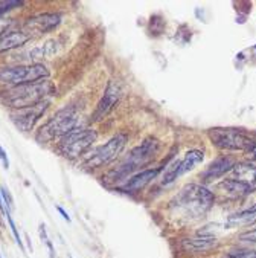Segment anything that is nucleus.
Here are the masks:
<instances>
[{
    "label": "nucleus",
    "instance_id": "obj_23",
    "mask_svg": "<svg viewBox=\"0 0 256 258\" xmlns=\"http://www.w3.org/2000/svg\"><path fill=\"white\" fill-rule=\"evenodd\" d=\"M227 258H256V250H244V249L232 250L227 253Z\"/></svg>",
    "mask_w": 256,
    "mask_h": 258
},
{
    "label": "nucleus",
    "instance_id": "obj_17",
    "mask_svg": "<svg viewBox=\"0 0 256 258\" xmlns=\"http://www.w3.org/2000/svg\"><path fill=\"white\" fill-rule=\"evenodd\" d=\"M251 188L235 180V179H226L223 182H220L217 185V191H221L224 196L227 197H232V199H236V197H245V194L250 191Z\"/></svg>",
    "mask_w": 256,
    "mask_h": 258
},
{
    "label": "nucleus",
    "instance_id": "obj_11",
    "mask_svg": "<svg viewBox=\"0 0 256 258\" xmlns=\"http://www.w3.org/2000/svg\"><path fill=\"white\" fill-rule=\"evenodd\" d=\"M121 95H122L121 84L118 81L112 80L107 84L104 95H102V98L99 99L98 106L93 112V121H101L102 118H106L113 110V107L118 104V101L121 99Z\"/></svg>",
    "mask_w": 256,
    "mask_h": 258
},
{
    "label": "nucleus",
    "instance_id": "obj_30",
    "mask_svg": "<svg viewBox=\"0 0 256 258\" xmlns=\"http://www.w3.org/2000/svg\"><path fill=\"white\" fill-rule=\"evenodd\" d=\"M69 258H72V256H69Z\"/></svg>",
    "mask_w": 256,
    "mask_h": 258
},
{
    "label": "nucleus",
    "instance_id": "obj_13",
    "mask_svg": "<svg viewBox=\"0 0 256 258\" xmlns=\"http://www.w3.org/2000/svg\"><path fill=\"white\" fill-rule=\"evenodd\" d=\"M233 167H235V161H233L230 156L217 158L214 162H211V165H209L206 170H204V173H203V180H204V182H211V180L220 179V177H223L226 173L232 171Z\"/></svg>",
    "mask_w": 256,
    "mask_h": 258
},
{
    "label": "nucleus",
    "instance_id": "obj_27",
    "mask_svg": "<svg viewBox=\"0 0 256 258\" xmlns=\"http://www.w3.org/2000/svg\"><path fill=\"white\" fill-rule=\"evenodd\" d=\"M57 211H58V213L61 214V217H63V219H64V220H66L67 223H70V216H69V214H67V213H66V211H64L63 208H61V206H57Z\"/></svg>",
    "mask_w": 256,
    "mask_h": 258
},
{
    "label": "nucleus",
    "instance_id": "obj_6",
    "mask_svg": "<svg viewBox=\"0 0 256 258\" xmlns=\"http://www.w3.org/2000/svg\"><path fill=\"white\" fill-rule=\"evenodd\" d=\"M208 136L217 148L227 150V151L251 153L254 148V144H256V141L251 138V135L244 132L242 128L215 127L208 132Z\"/></svg>",
    "mask_w": 256,
    "mask_h": 258
},
{
    "label": "nucleus",
    "instance_id": "obj_29",
    "mask_svg": "<svg viewBox=\"0 0 256 258\" xmlns=\"http://www.w3.org/2000/svg\"><path fill=\"white\" fill-rule=\"evenodd\" d=\"M0 258H2V255H0Z\"/></svg>",
    "mask_w": 256,
    "mask_h": 258
},
{
    "label": "nucleus",
    "instance_id": "obj_21",
    "mask_svg": "<svg viewBox=\"0 0 256 258\" xmlns=\"http://www.w3.org/2000/svg\"><path fill=\"white\" fill-rule=\"evenodd\" d=\"M5 217L8 219V223H10V228H11V232H13V235H14V238H16V241H17V244L22 247V250H25V247H23V240L20 238V232H19V229H17V226H16V223H14V220H13V217H11V213L10 211H7V214H5Z\"/></svg>",
    "mask_w": 256,
    "mask_h": 258
},
{
    "label": "nucleus",
    "instance_id": "obj_18",
    "mask_svg": "<svg viewBox=\"0 0 256 258\" xmlns=\"http://www.w3.org/2000/svg\"><path fill=\"white\" fill-rule=\"evenodd\" d=\"M204 159V153L200 151V150H189L185 158L180 159V165H179V177L192 171L198 164H201Z\"/></svg>",
    "mask_w": 256,
    "mask_h": 258
},
{
    "label": "nucleus",
    "instance_id": "obj_26",
    "mask_svg": "<svg viewBox=\"0 0 256 258\" xmlns=\"http://www.w3.org/2000/svg\"><path fill=\"white\" fill-rule=\"evenodd\" d=\"M0 162H2V165H4V168H10V158H8V154H7V151L0 147Z\"/></svg>",
    "mask_w": 256,
    "mask_h": 258
},
{
    "label": "nucleus",
    "instance_id": "obj_24",
    "mask_svg": "<svg viewBox=\"0 0 256 258\" xmlns=\"http://www.w3.org/2000/svg\"><path fill=\"white\" fill-rule=\"evenodd\" d=\"M13 25H14L13 19H7V17H4V16H0V35L5 34V32H8V29H10Z\"/></svg>",
    "mask_w": 256,
    "mask_h": 258
},
{
    "label": "nucleus",
    "instance_id": "obj_5",
    "mask_svg": "<svg viewBox=\"0 0 256 258\" xmlns=\"http://www.w3.org/2000/svg\"><path fill=\"white\" fill-rule=\"evenodd\" d=\"M78 112L73 107H64L58 110L52 118H49L37 132L35 139L38 142H50L54 139H63L73 132L78 125Z\"/></svg>",
    "mask_w": 256,
    "mask_h": 258
},
{
    "label": "nucleus",
    "instance_id": "obj_9",
    "mask_svg": "<svg viewBox=\"0 0 256 258\" xmlns=\"http://www.w3.org/2000/svg\"><path fill=\"white\" fill-rule=\"evenodd\" d=\"M61 23V16L57 13H40L32 17H29L25 25L23 31L32 38V37H40L44 35L50 31H54L58 28Z\"/></svg>",
    "mask_w": 256,
    "mask_h": 258
},
{
    "label": "nucleus",
    "instance_id": "obj_28",
    "mask_svg": "<svg viewBox=\"0 0 256 258\" xmlns=\"http://www.w3.org/2000/svg\"><path fill=\"white\" fill-rule=\"evenodd\" d=\"M0 213H2V214H7V210H5V205H4L2 196H0Z\"/></svg>",
    "mask_w": 256,
    "mask_h": 258
},
{
    "label": "nucleus",
    "instance_id": "obj_10",
    "mask_svg": "<svg viewBox=\"0 0 256 258\" xmlns=\"http://www.w3.org/2000/svg\"><path fill=\"white\" fill-rule=\"evenodd\" d=\"M47 109H49V101L46 99L32 107L14 110L11 113V119L16 124V127L20 128L22 132H31L35 127V124L43 118V115L46 113Z\"/></svg>",
    "mask_w": 256,
    "mask_h": 258
},
{
    "label": "nucleus",
    "instance_id": "obj_12",
    "mask_svg": "<svg viewBox=\"0 0 256 258\" xmlns=\"http://www.w3.org/2000/svg\"><path fill=\"white\" fill-rule=\"evenodd\" d=\"M162 171V168H148V170H142L136 174H133L124 185L122 189L127 192H137L140 189H143L146 185H149L152 180H154L159 173Z\"/></svg>",
    "mask_w": 256,
    "mask_h": 258
},
{
    "label": "nucleus",
    "instance_id": "obj_3",
    "mask_svg": "<svg viewBox=\"0 0 256 258\" xmlns=\"http://www.w3.org/2000/svg\"><path fill=\"white\" fill-rule=\"evenodd\" d=\"M55 92V87L52 86L49 80L38 81V83H31V84H23L17 87L7 89L4 92L2 101L4 104L14 109V110H22L32 107L41 101H46L49 95Z\"/></svg>",
    "mask_w": 256,
    "mask_h": 258
},
{
    "label": "nucleus",
    "instance_id": "obj_15",
    "mask_svg": "<svg viewBox=\"0 0 256 258\" xmlns=\"http://www.w3.org/2000/svg\"><path fill=\"white\" fill-rule=\"evenodd\" d=\"M218 246V240L214 235H201L194 238H185L182 241V247L186 252L198 253V252H208Z\"/></svg>",
    "mask_w": 256,
    "mask_h": 258
},
{
    "label": "nucleus",
    "instance_id": "obj_19",
    "mask_svg": "<svg viewBox=\"0 0 256 258\" xmlns=\"http://www.w3.org/2000/svg\"><path fill=\"white\" fill-rule=\"evenodd\" d=\"M179 165H180V159H174L171 164H168V167L165 168L163 177H162L163 185H171L173 182H176L179 179Z\"/></svg>",
    "mask_w": 256,
    "mask_h": 258
},
{
    "label": "nucleus",
    "instance_id": "obj_4",
    "mask_svg": "<svg viewBox=\"0 0 256 258\" xmlns=\"http://www.w3.org/2000/svg\"><path fill=\"white\" fill-rule=\"evenodd\" d=\"M50 75L49 69L43 63H29V64H16L0 68V86L7 89L38 83L47 80Z\"/></svg>",
    "mask_w": 256,
    "mask_h": 258
},
{
    "label": "nucleus",
    "instance_id": "obj_14",
    "mask_svg": "<svg viewBox=\"0 0 256 258\" xmlns=\"http://www.w3.org/2000/svg\"><path fill=\"white\" fill-rule=\"evenodd\" d=\"M29 40H31V37L23 29L22 31H8L0 35V54H5V52H10V50H14L17 47H22Z\"/></svg>",
    "mask_w": 256,
    "mask_h": 258
},
{
    "label": "nucleus",
    "instance_id": "obj_22",
    "mask_svg": "<svg viewBox=\"0 0 256 258\" xmlns=\"http://www.w3.org/2000/svg\"><path fill=\"white\" fill-rule=\"evenodd\" d=\"M0 196H2V200L5 202L4 203L5 205V210L11 213L13 208H14V203H13V197L10 194V189L7 186H2V188H0Z\"/></svg>",
    "mask_w": 256,
    "mask_h": 258
},
{
    "label": "nucleus",
    "instance_id": "obj_1",
    "mask_svg": "<svg viewBox=\"0 0 256 258\" xmlns=\"http://www.w3.org/2000/svg\"><path fill=\"white\" fill-rule=\"evenodd\" d=\"M159 150H160V142L156 138H146L143 142H140V145L134 147L130 151L128 158L119 167L109 171L102 179H104V182H113V183L130 179L133 174L139 173L142 167L148 165L154 159Z\"/></svg>",
    "mask_w": 256,
    "mask_h": 258
},
{
    "label": "nucleus",
    "instance_id": "obj_7",
    "mask_svg": "<svg viewBox=\"0 0 256 258\" xmlns=\"http://www.w3.org/2000/svg\"><path fill=\"white\" fill-rule=\"evenodd\" d=\"M127 142H128L127 133H116L104 145L98 147L84 161V168L92 171V170L104 168V167L113 164L121 156V153L124 151Z\"/></svg>",
    "mask_w": 256,
    "mask_h": 258
},
{
    "label": "nucleus",
    "instance_id": "obj_16",
    "mask_svg": "<svg viewBox=\"0 0 256 258\" xmlns=\"http://www.w3.org/2000/svg\"><path fill=\"white\" fill-rule=\"evenodd\" d=\"M233 173V179L247 185V186H253L256 183V165L250 164V162H239L235 164V167L232 168Z\"/></svg>",
    "mask_w": 256,
    "mask_h": 258
},
{
    "label": "nucleus",
    "instance_id": "obj_25",
    "mask_svg": "<svg viewBox=\"0 0 256 258\" xmlns=\"http://www.w3.org/2000/svg\"><path fill=\"white\" fill-rule=\"evenodd\" d=\"M239 240L248 241V243H256V228L251 231H245V232L239 234Z\"/></svg>",
    "mask_w": 256,
    "mask_h": 258
},
{
    "label": "nucleus",
    "instance_id": "obj_8",
    "mask_svg": "<svg viewBox=\"0 0 256 258\" xmlns=\"http://www.w3.org/2000/svg\"><path fill=\"white\" fill-rule=\"evenodd\" d=\"M98 133L93 128H75L66 135L58 142V153L63 158L75 161L89 151V148L96 142Z\"/></svg>",
    "mask_w": 256,
    "mask_h": 258
},
{
    "label": "nucleus",
    "instance_id": "obj_2",
    "mask_svg": "<svg viewBox=\"0 0 256 258\" xmlns=\"http://www.w3.org/2000/svg\"><path fill=\"white\" fill-rule=\"evenodd\" d=\"M214 202H215V196L206 186L189 183L180 189V192L176 196V199L171 203L185 217L200 219L212 208Z\"/></svg>",
    "mask_w": 256,
    "mask_h": 258
},
{
    "label": "nucleus",
    "instance_id": "obj_20",
    "mask_svg": "<svg viewBox=\"0 0 256 258\" xmlns=\"http://www.w3.org/2000/svg\"><path fill=\"white\" fill-rule=\"evenodd\" d=\"M23 7V2H17V0H0V16H4L7 11Z\"/></svg>",
    "mask_w": 256,
    "mask_h": 258
}]
</instances>
